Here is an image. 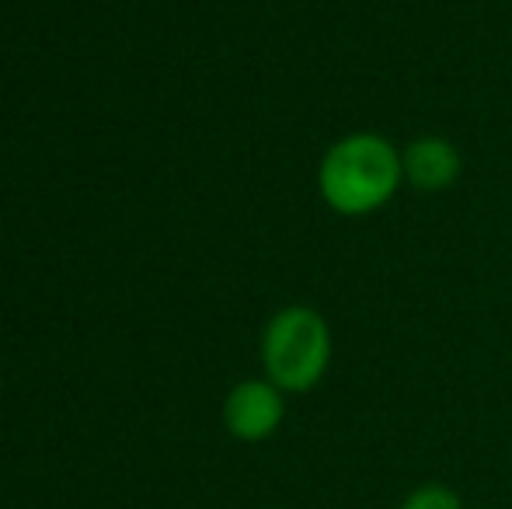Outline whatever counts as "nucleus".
<instances>
[{"instance_id":"39448f33","label":"nucleus","mask_w":512,"mask_h":509,"mask_svg":"<svg viewBox=\"0 0 512 509\" xmlns=\"http://www.w3.org/2000/svg\"><path fill=\"white\" fill-rule=\"evenodd\" d=\"M398 509H464V499L443 482H425L401 499Z\"/></svg>"},{"instance_id":"7ed1b4c3","label":"nucleus","mask_w":512,"mask_h":509,"mask_svg":"<svg viewBox=\"0 0 512 509\" xmlns=\"http://www.w3.org/2000/svg\"><path fill=\"white\" fill-rule=\"evenodd\" d=\"M286 401L283 391L262 377V381H241L230 387L227 401H223V422H227L230 436L244 443H262L283 426Z\"/></svg>"},{"instance_id":"f257e3e1","label":"nucleus","mask_w":512,"mask_h":509,"mask_svg":"<svg viewBox=\"0 0 512 509\" xmlns=\"http://www.w3.org/2000/svg\"><path fill=\"white\" fill-rule=\"evenodd\" d=\"M401 185V150L384 133L370 129L335 140L317 164V192L338 217H370L384 210Z\"/></svg>"},{"instance_id":"f03ea898","label":"nucleus","mask_w":512,"mask_h":509,"mask_svg":"<svg viewBox=\"0 0 512 509\" xmlns=\"http://www.w3.org/2000/svg\"><path fill=\"white\" fill-rule=\"evenodd\" d=\"M265 377L283 394H307L331 367V328L307 304H290L269 318L262 332Z\"/></svg>"},{"instance_id":"20e7f679","label":"nucleus","mask_w":512,"mask_h":509,"mask_svg":"<svg viewBox=\"0 0 512 509\" xmlns=\"http://www.w3.org/2000/svg\"><path fill=\"white\" fill-rule=\"evenodd\" d=\"M405 185L418 192H443L460 178V150L446 136H415L401 147Z\"/></svg>"}]
</instances>
